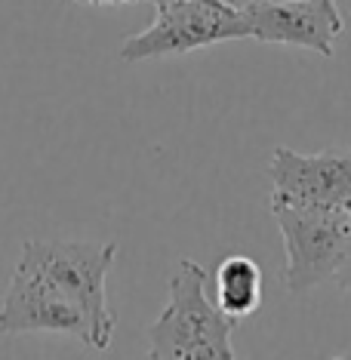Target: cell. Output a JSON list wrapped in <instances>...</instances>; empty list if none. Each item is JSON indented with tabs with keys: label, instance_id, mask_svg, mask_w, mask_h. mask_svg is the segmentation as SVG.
<instances>
[{
	"label": "cell",
	"instance_id": "obj_1",
	"mask_svg": "<svg viewBox=\"0 0 351 360\" xmlns=\"http://www.w3.org/2000/svg\"><path fill=\"white\" fill-rule=\"evenodd\" d=\"M210 274L194 259H179L170 299L148 330V357L158 360H234V317L207 292Z\"/></svg>",
	"mask_w": 351,
	"mask_h": 360
},
{
	"label": "cell",
	"instance_id": "obj_2",
	"mask_svg": "<svg viewBox=\"0 0 351 360\" xmlns=\"http://www.w3.org/2000/svg\"><path fill=\"white\" fill-rule=\"evenodd\" d=\"M19 259L34 265L62 296H68L89 317L96 333V351L111 345L114 314L105 296V277L117 259V243L25 240Z\"/></svg>",
	"mask_w": 351,
	"mask_h": 360
},
{
	"label": "cell",
	"instance_id": "obj_3",
	"mask_svg": "<svg viewBox=\"0 0 351 360\" xmlns=\"http://www.w3.org/2000/svg\"><path fill=\"white\" fill-rule=\"evenodd\" d=\"M243 37H250V22L238 6L225 0H173L167 6H158V19L148 28L124 40L120 59L145 62L185 56Z\"/></svg>",
	"mask_w": 351,
	"mask_h": 360
},
{
	"label": "cell",
	"instance_id": "obj_4",
	"mask_svg": "<svg viewBox=\"0 0 351 360\" xmlns=\"http://www.w3.org/2000/svg\"><path fill=\"white\" fill-rule=\"evenodd\" d=\"M272 212L283 234V283L290 292H308L336 274L351 231V207H272Z\"/></svg>",
	"mask_w": 351,
	"mask_h": 360
},
{
	"label": "cell",
	"instance_id": "obj_5",
	"mask_svg": "<svg viewBox=\"0 0 351 360\" xmlns=\"http://www.w3.org/2000/svg\"><path fill=\"white\" fill-rule=\"evenodd\" d=\"M0 333H62L96 348V333L89 317L68 296H62L34 265L22 259L15 262L10 286L0 302Z\"/></svg>",
	"mask_w": 351,
	"mask_h": 360
},
{
	"label": "cell",
	"instance_id": "obj_6",
	"mask_svg": "<svg viewBox=\"0 0 351 360\" xmlns=\"http://www.w3.org/2000/svg\"><path fill=\"white\" fill-rule=\"evenodd\" d=\"M272 207H351V151L299 154L274 148L272 154Z\"/></svg>",
	"mask_w": 351,
	"mask_h": 360
},
{
	"label": "cell",
	"instance_id": "obj_7",
	"mask_svg": "<svg viewBox=\"0 0 351 360\" xmlns=\"http://www.w3.org/2000/svg\"><path fill=\"white\" fill-rule=\"evenodd\" d=\"M250 37L259 44H283L330 59L345 31L339 0H250L243 6Z\"/></svg>",
	"mask_w": 351,
	"mask_h": 360
},
{
	"label": "cell",
	"instance_id": "obj_8",
	"mask_svg": "<svg viewBox=\"0 0 351 360\" xmlns=\"http://www.w3.org/2000/svg\"><path fill=\"white\" fill-rule=\"evenodd\" d=\"M216 305L234 321L256 314L262 305V268L250 256H225L216 268Z\"/></svg>",
	"mask_w": 351,
	"mask_h": 360
},
{
	"label": "cell",
	"instance_id": "obj_9",
	"mask_svg": "<svg viewBox=\"0 0 351 360\" xmlns=\"http://www.w3.org/2000/svg\"><path fill=\"white\" fill-rule=\"evenodd\" d=\"M333 277H336L339 290L351 296V231H348V237H345V250H342L339 268H336V274H333Z\"/></svg>",
	"mask_w": 351,
	"mask_h": 360
},
{
	"label": "cell",
	"instance_id": "obj_10",
	"mask_svg": "<svg viewBox=\"0 0 351 360\" xmlns=\"http://www.w3.org/2000/svg\"><path fill=\"white\" fill-rule=\"evenodd\" d=\"M71 4H84V6H120V4H142V0H71Z\"/></svg>",
	"mask_w": 351,
	"mask_h": 360
},
{
	"label": "cell",
	"instance_id": "obj_11",
	"mask_svg": "<svg viewBox=\"0 0 351 360\" xmlns=\"http://www.w3.org/2000/svg\"><path fill=\"white\" fill-rule=\"evenodd\" d=\"M145 4H151L154 10H158V6H167V4H173V0H145Z\"/></svg>",
	"mask_w": 351,
	"mask_h": 360
},
{
	"label": "cell",
	"instance_id": "obj_12",
	"mask_svg": "<svg viewBox=\"0 0 351 360\" xmlns=\"http://www.w3.org/2000/svg\"><path fill=\"white\" fill-rule=\"evenodd\" d=\"M225 4H231V6H238V10H243V6H247L250 0H225Z\"/></svg>",
	"mask_w": 351,
	"mask_h": 360
}]
</instances>
